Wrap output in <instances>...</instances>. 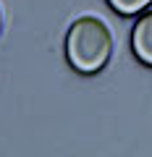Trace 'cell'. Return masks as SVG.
<instances>
[{
  "label": "cell",
  "instance_id": "3",
  "mask_svg": "<svg viewBox=\"0 0 152 157\" xmlns=\"http://www.w3.org/2000/svg\"><path fill=\"white\" fill-rule=\"evenodd\" d=\"M118 16H139L152 6V0H105Z\"/></svg>",
  "mask_w": 152,
  "mask_h": 157
},
{
  "label": "cell",
  "instance_id": "4",
  "mask_svg": "<svg viewBox=\"0 0 152 157\" xmlns=\"http://www.w3.org/2000/svg\"><path fill=\"white\" fill-rule=\"evenodd\" d=\"M0 32H3V13H0Z\"/></svg>",
  "mask_w": 152,
  "mask_h": 157
},
{
  "label": "cell",
  "instance_id": "2",
  "mask_svg": "<svg viewBox=\"0 0 152 157\" xmlns=\"http://www.w3.org/2000/svg\"><path fill=\"white\" fill-rule=\"evenodd\" d=\"M131 52L142 66L152 68V8L139 13L131 26Z\"/></svg>",
  "mask_w": 152,
  "mask_h": 157
},
{
  "label": "cell",
  "instance_id": "1",
  "mask_svg": "<svg viewBox=\"0 0 152 157\" xmlns=\"http://www.w3.org/2000/svg\"><path fill=\"white\" fill-rule=\"evenodd\" d=\"M66 60L81 76L105 71L113 58V34L97 16H79L66 32Z\"/></svg>",
  "mask_w": 152,
  "mask_h": 157
}]
</instances>
